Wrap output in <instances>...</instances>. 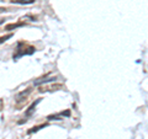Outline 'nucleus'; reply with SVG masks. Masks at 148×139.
<instances>
[{"label":"nucleus","mask_w":148,"mask_h":139,"mask_svg":"<svg viewBox=\"0 0 148 139\" xmlns=\"http://www.w3.org/2000/svg\"><path fill=\"white\" fill-rule=\"evenodd\" d=\"M48 126V123H43V124H40V126H36V127H32V128H30L29 129V134H32V133H36V132H38L40 129H42V128H45V127H47Z\"/></svg>","instance_id":"obj_8"},{"label":"nucleus","mask_w":148,"mask_h":139,"mask_svg":"<svg viewBox=\"0 0 148 139\" xmlns=\"http://www.w3.org/2000/svg\"><path fill=\"white\" fill-rule=\"evenodd\" d=\"M35 52H36L35 46L26 43V42H24V41H20V42H17L16 49H15V52H14L12 58H14V59H18V58L24 57V55L34 54Z\"/></svg>","instance_id":"obj_1"},{"label":"nucleus","mask_w":148,"mask_h":139,"mask_svg":"<svg viewBox=\"0 0 148 139\" xmlns=\"http://www.w3.org/2000/svg\"><path fill=\"white\" fill-rule=\"evenodd\" d=\"M9 1L14 4H21V5H29V4H34L36 0H9Z\"/></svg>","instance_id":"obj_7"},{"label":"nucleus","mask_w":148,"mask_h":139,"mask_svg":"<svg viewBox=\"0 0 148 139\" xmlns=\"http://www.w3.org/2000/svg\"><path fill=\"white\" fill-rule=\"evenodd\" d=\"M4 110V100L3 99H0V112Z\"/></svg>","instance_id":"obj_10"},{"label":"nucleus","mask_w":148,"mask_h":139,"mask_svg":"<svg viewBox=\"0 0 148 139\" xmlns=\"http://www.w3.org/2000/svg\"><path fill=\"white\" fill-rule=\"evenodd\" d=\"M4 21H5V18H0V25H1Z\"/></svg>","instance_id":"obj_12"},{"label":"nucleus","mask_w":148,"mask_h":139,"mask_svg":"<svg viewBox=\"0 0 148 139\" xmlns=\"http://www.w3.org/2000/svg\"><path fill=\"white\" fill-rule=\"evenodd\" d=\"M71 116V111L67 110V111H63V112H59L57 114H51L47 117V119H57V121H61L63 119V117H69Z\"/></svg>","instance_id":"obj_5"},{"label":"nucleus","mask_w":148,"mask_h":139,"mask_svg":"<svg viewBox=\"0 0 148 139\" xmlns=\"http://www.w3.org/2000/svg\"><path fill=\"white\" fill-rule=\"evenodd\" d=\"M31 92H32V87H27L26 90L18 92V94L16 95V97H15V101H16L15 108L20 110V108L24 107V105L27 102V97H29V95L31 94Z\"/></svg>","instance_id":"obj_2"},{"label":"nucleus","mask_w":148,"mask_h":139,"mask_svg":"<svg viewBox=\"0 0 148 139\" xmlns=\"http://www.w3.org/2000/svg\"><path fill=\"white\" fill-rule=\"evenodd\" d=\"M59 90H66V86L63 84H51V85H42L38 87L40 92H54Z\"/></svg>","instance_id":"obj_3"},{"label":"nucleus","mask_w":148,"mask_h":139,"mask_svg":"<svg viewBox=\"0 0 148 139\" xmlns=\"http://www.w3.org/2000/svg\"><path fill=\"white\" fill-rule=\"evenodd\" d=\"M25 25H26L25 21H18V22H14V24H8L5 26V31L15 30V29H18V27H22V26H25Z\"/></svg>","instance_id":"obj_6"},{"label":"nucleus","mask_w":148,"mask_h":139,"mask_svg":"<svg viewBox=\"0 0 148 139\" xmlns=\"http://www.w3.org/2000/svg\"><path fill=\"white\" fill-rule=\"evenodd\" d=\"M12 35H14V33H8V35H5V36H1V37H0V44L4 43V42H6L9 38H11Z\"/></svg>","instance_id":"obj_9"},{"label":"nucleus","mask_w":148,"mask_h":139,"mask_svg":"<svg viewBox=\"0 0 148 139\" xmlns=\"http://www.w3.org/2000/svg\"><path fill=\"white\" fill-rule=\"evenodd\" d=\"M4 11H6V7H0V14L4 12Z\"/></svg>","instance_id":"obj_11"},{"label":"nucleus","mask_w":148,"mask_h":139,"mask_svg":"<svg viewBox=\"0 0 148 139\" xmlns=\"http://www.w3.org/2000/svg\"><path fill=\"white\" fill-rule=\"evenodd\" d=\"M40 101H41V99H37V100L35 101V102H34V104H32V105L30 106V107H29V108H27V111H26V112H25V118H24V119H22V121H18V124H21V123H24V122H26V121H27V119H26V118H29V117H31V116H32V114H34V112H35V110H36V106H37V104H38V102H40Z\"/></svg>","instance_id":"obj_4"}]
</instances>
